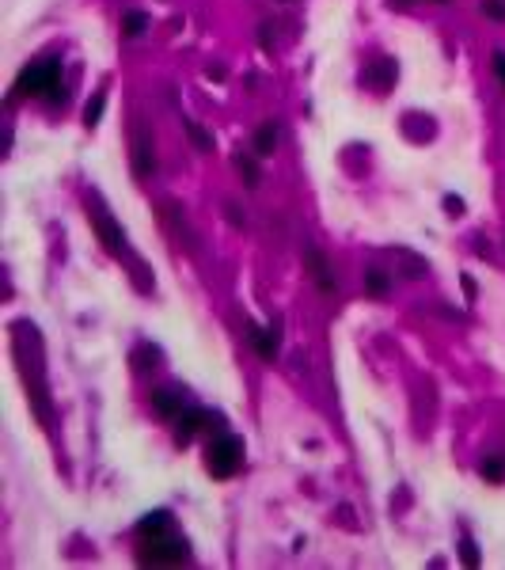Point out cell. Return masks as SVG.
Wrapping results in <instances>:
<instances>
[{
    "instance_id": "obj_1",
    "label": "cell",
    "mask_w": 505,
    "mask_h": 570,
    "mask_svg": "<svg viewBox=\"0 0 505 570\" xmlns=\"http://www.w3.org/2000/svg\"><path fill=\"white\" fill-rule=\"evenodd\" d=\"M15 96H42L50 103H65V88H61V61L46 58V61H31L27 69L15 77Z\"/></svg>"
},
{
    "instance_id": "obj_2",
    "label": "cell",
    "mask_w": 505,
    "mask_h": 570,
    "mask_svg": "<svg viewBox=\"0 0 505 570\" xmlns=\"http://www.w3.org/2000/svg\"><path fill=\"white\" fill-rule=\"evenodd\" d=\"M243 468V441L236 434H217L213 445L205 448V472L213 479H232Z\"/></svg>"
},
{
    "instance_id": "obj_3",
    "label": "cell",
    "mask_w": 505,
    "mask_h": 570,
    "mask_svg": "<svg viewBox=\"0 0 505 570\" xmlns=\"http://www.w3.org/2000/svg\"><path fill=\"white\" fill-rule=\"evenodd\" d=\"M137 559H141L145 566H179V563H186V559H190V548H186V540L160 532V536H145V540H141V551H137Z\"/></svg>"
},
{
    "instance_id": "obj_4",
    "label": "cell",
    "mask_w": 505,
    "mask_h": 570,
    "mask_svg": "<svg viewBox=\"0 0 505 570\" xmlns=\"http://www.w3.org/2000/svg\"><path fill=\"white\" fill-rule=\"evenodd\" d=\"M213 422V415L209 410H202V407H186L179 418H175V445H190L194 441V434H202V429H217V426H209Z\"/></svg>"
},
{
    "instance_id": "obj_5",
    "label": "cell",
    "mask_w": 505,
    "mask_h": 570,
    "mask_svg": "<svg viewBox=\"0 0 505 570\" xmlns=\"http://www.w3.org/2000/svg\"><path fill=\"white\" fill-rule=\"evenodd\" d=\"M247 339H251V346L258 350V358L274 361L277 354H282V323H270V327L247 323Z\"/></svg>"
},
{
    "instance_id": "obj_6",
    "label": "cell",
    "mask_w": 505,
    "mask_h": 570,
    "mask_svg": "<svg viewBox=\"0 0 505 570\" xmlns=\"http://www.w3.org/2000/svg\"><path fill=\"white\" fill-rule=\"evenodd\" d=\"M152 171H156V145L148 137V129L137 126L133 129V175L137 179H152Z\"/></svg>"
},
{
    "instance_id": "obj_7",
    "label": "cell",
    "mask_w": 505,
    "mask_h": 570,
    "mask_svg": "<svg viewBox=\"0 0 505 570\" xmlns=\"http://www.w3.org/2000/svg\"><path fill=\"white\" fill-rule=\"evenodd\" d=\"M91 221H96V232H99V240H103V247L110 251V255H126V232L114 224V217H107V213H91Z\"/></svg>"
},
{
    "instance_id": "obj_8",
    "label": "cell",
    "mask_w": 505,
    "mask_h": 570,
    "mask_svg": "<svg viewBox=\"0 0 505 570\" xmlns=\"http://www.w3.org/2000/svg\"><path fill=\"white\" fill-rule=\"evenodd\" d=\"M365 84H369L376 96H388V88L395 84V61H388V58L372 61L369 69H365Z\"/></svg>"
},
{
    "instance_id": "obj_9",
    "label": "cell",
    "mask_w": 505,
    "mask_h": 570,
    "mask_svg": "<svg viewBox=\"0 0 505 570\" xmlns=\"http://www.w3.org/2000/svg\"><path fill=\"white\" fill-rule=\"evenodd\" d=\"M304 263H308V270H312V278H315V285L323 289V293H339V282H334V270H331V263L320 255V251H312L308 247L304 251Z\"/></svg>"
},
{
    "instance_id": "obj_10",
    "label": "cell",
    "mask_w": 505,
    "mask_h": 570,
    "mask_svg": "<svg viewBox=\"0 0 505 570\" xmlns=\"http://www.w3.org/2000/svg\"><path fill=\"white\" fill-rule=\"evenodd\" d=\"M152 410L160 418H179L186 407H183V396L175 388H160V391H152Z\"/></svg>"
},
{
    "instance_id": "obj_11",
    "label": "cell",
    "mask_w": 505,
    "mask_h": 570,
    "mask_svg": "<svg viewBox=\"0 0 505 570\" xmlns=\"http://www.w3.org/2000/svg\"><path fill=\"white\" fill-rule=\"evenodd\" d=\"M171 529V513L167 510H156V513H148L145 521H137V536H160V532H167Z\"/></svg>"
},
{
    "instance_id": "obj_12",
    "label": "cell",
    "mask_w": 505,
    "mask_h": 570,
    "mask_svg": "<svg viewBox=\"0 0 505 570\" xmlns=\"http://www.w3.org/2000/svg\"><path fill=\"white\" fill-rule=\"evenodd\" d=\"M277 153V126L263 122L255 129V156H274Z\"/></svg>"
},
{
    "instance_id": "obj_13",
    "label": "cell",
    "mask_w": 505,
    "mask_h": 570,
    "mask_svg": "<svg viewBox=\"0 0 505 570\" xmlns=\"http://www.w3.org/2000/svg\"><path fill=\"white\" fill-rule=\"evenodd\" d=\"M391 255L403 263V270H407V278H426L429 274V266H426V259H418L414 251H407V247H395Z\"/></svg>"
},
{
    "instance_id": "obj_14",
    "label": "cell",
    "mask_w": 505,
    "mask_h": 570,
    "mask_svg": "<svg viewBox=\"0 0 505 570\" xmlns=\"http://www.w3.org/2000/svg\"><path fill=\"white\" fill-rule=\"evenodd\" d=\"M388 289H391V278L384 274V270H376V266L365 270V293L369 297H384Z\"/></svg>"
},
{
    "instance_id": "obj_15",
    "label": "cell",
    "mask_w": 505,
    "mask_h": 570,
    "mask_svg": "<svg viewBox=\"0 0 505 570\" xmlns=\"http://www.w3.org/2000/svg\"><path fill=\"white\" fill-rule=\"evenodd\" d=\"M145 31H148V15L145 12H126L122 15V34H126V39H141Z\"/></svg>"
},
{
    "instance_id": "obj_16",
    "label": "cell",
    "mask_w": 505,
    "mask_h": 570,
    "mask_svg": "<svg viewBox=\"0 0 505 570\" xmlns=\"http://www.w3.org/2000/svg\"><path fill=\"white\" fill-rule=\"evenodd\" d=\"M103 110H107V91H96V96L88 99V107H84V126L96 129L99 118H103Z\"/></svg>"
},
{
    "instance_id": "obj_17",
    "label": "cell",
    "mask_w": 505,
    "mask_h": 570,
    "mask_svg": "<svg viewBox=\"0 0 505 570\" xmlns=\"http://www.w3.org/2000/svg\"><path fill=\"white\" fill-rule=\"evenodd\" d=\"M479 475L486 483H505V460L501 456H486V460L479 464Z\"/></svg>"
},
{
    "instance_id": "obj_18",
    "label": "cell",
    "mask_w": 505,
    "mask_h": 570,
    "mask_svg": "<svg viewBox=\"0 0 505 570\" xmlns=\"http://www.w3.org/2000/svg\"><path fill=\"white\" fill-rule=\"evenodd\" d=\"M236 171L243 175V183L247 186H258V167H255V160H251V156H243V153H236Z\"/></svg>"
},
{
    "instance_id": "obj_19",
    "label": "cell",
    "mask_w": 505,
    "mask_h": 570,
    "mask_svg": "<svg viewBox=\"0 0 505 570\" xmlns=\"http://www.w3.org/2000/svg\"><path fill=\"white\" fill-rule=\"evenodd\" d=\"M183 126H186V134H190V141L198 145L202 153H213V134H205V129H202L198 122H190V118H186Z\"/></svg>"
},
{
    "instance_id": "obj_20",
    "label": "cell",
    "mask_w": 505,
    "mask_h": 570,
    "mask_svg": "<svg viewBox=\"0 0 505 570\" xmlns=\"http://www.w3.org/2000/svg\"><path fill=\"white\" fill-rule=\"evenodd\" d=\"M133 361H137V373H148V369H156V361H160V354H156L152 346H141L133 354Z\"/></svg>"
},
{
    "instance_id": "obj_21",
    "label": "cell",
    "mask_w": 505,
    "mask_h": 570,
    "mask_svg": "<svg viewBox=\"0 0 505 570\" xmlns=\"http://www.w3.org/2000/svg\"><path fill=\"white\" fill-rule=\"evenodd\" d=\"M483 15L486 20H505V0H483Z\"/></svg>"
},
{
    "instance_id": "obj_22",
    "label": "cell",
    "mask_w": 505,
    "mask_h": 570,
    "mask_svg": "<svg viewBox=\"0 0 505 570\" xmlns=\"http://www.w3.org/2000/svg\"><path fill=\"white\" fill-rule=\"evenodd\" d=\"M464 563L467 566H479V551H475V540L464 536Z\"/></svg>"
},
{
    "instance_id": "obj_23",
    "label": "cell",
    "mask_w": 505,
    "mask_h": 570,
    "mask_svg": "<svg viewBox=\"0 0 505 570\" xmlns=\"http://www.w3.org/2000/svg\"><path fill=\"white\" fill-rule=\"evenodd\" d=\"M445 209H448V217H464V202H460V198H452V194L445 198Z\"/></svg>"
},
{
    "instance_id": "obj_24",
    "label": "cell",
    "mask_w": 505,
    "mask_h": 570,
    "mask_svg": "<svg viewBox=\"0 0 505 570\" xmlns=\"http://www.w3.org/2000/svg\"><path fill=\"white\" fill-rule=\"evenodd\" d=\"M494 77H498V80H501V88H505V53H501V50L494 53Z\"/></svg>"
},
{
    "instance_id": "obj_25",
    "label": "cell",
    "mask_w": 505,
    "mask_h": 570,
    "mask_svg": "<svg viewBox=\"0 0 505 570\" xmlns=\"http://www.w3.org/2000/svg\"><path fill=\"white\" fill-rule=\"evenodd\" d=\"M464 293H467V301H475V282L471 278H464Z\"/></svg>"
},
{
    "instance_id": "obj_26",
    "label": "cell",
    "mask_w": 505,
    "mask_h": 570,
    "mask_svg": "<svg viewBox=\"0 0 505 570\" xmlns=\"http://www.w3.org/2000/svg\"><path fill=\"white\" fill-rule=\"evenodd\" d=\"M433 4H448V0H433Z\"/></svg>"
}]
</instances>
